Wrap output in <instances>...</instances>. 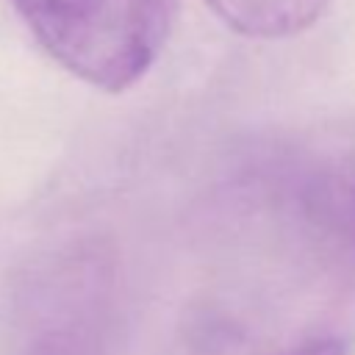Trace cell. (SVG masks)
<instances>
[{
    "mask_svg": "<svg viewBox=\"0 0 355 355\" xmlns=\"http://www.w3.org/2000/svg\"><path fill=\"white\" fill-rule=\"evenodd\" d=\"M39 47L78 80L125 92L158 61L178 0H8Z\"/></svg>",
    "mask_w": 355,
    "mask_h": 355,
    "instance_id": "obj_1",
    "label": "cell"
},
{
    "mask_svg": "<svg viewBox=\"0 0 355 355\" xmlns=\"http://www.w3.org/2000/svg\"><path fill=\"white\" fill-rule=\"evenodd\" d=\"M211 11L250 39H288L311 28L327 0H208Z\"/></svg>",
    "mask_w": 355,
    "mask_h": 355,
    "instance_id": "obj_2",
    "label": "cell"
},
{
    "mask_svg": "<svg viewBox=\"0 0 355 355\" xmlns=\"http://www.w3.org/2000/svg\"><path fill=\"white\" fill-rule=\"evenodd\" d=\"M322 202L347 230L355 233V172H341L327 180L322 189Z\"/></svg>",
    "mask_w": 355,
    "mask_h": 355,
    "instance_id": "obj_3",
    "label": "cell"
},
{
    "mask_svg": "<svg viewBox=\"0 0 355 355\" xmlns=\"http://www.w3.org/2000/svg\"><path fill=\"white\" fill-rule=\"evenodd\" d=\"M286 355H347V347L336 336H319V338L302 341L297 349H291Z\"/></svg>",
    "mask_w": 355,
    "mask_h": 355,
    "instance_id": "obj_4",
    "label": "cell"
}]
</instances>
